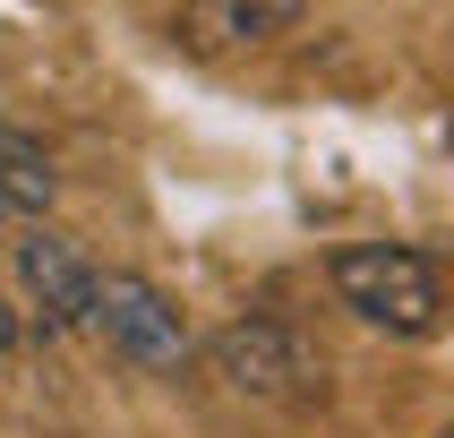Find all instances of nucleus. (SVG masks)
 Here are the masks:
<instances>
[{"label":"nucleus","mask_w":454,"mask_h":438,"mask_svg":"<svg viewBox=\"0 0 454 438\" xmlns=\"http://www.w3.org/2000/svg\"><path fill=\"white\" fill-rule=\"evenodd\" d=\"M18 292L26 309L43 318V335H69V327H95L103 309V275L86 267V250L77 241H60V232H18Z\"/></svg>","instance_id":"4"},{"label":"nucleus","mask_w":454,"mask_h":438,"mask_svg":"<svg viewBox=\"0 0 454 438\" xmlns=\"http://www.w3.org/2000/svg\"><path fill=\"white\" fill-rule=\"evenodd\" d=\"M206 361L231 395L249 404H317L326 395V361L301 344V327H283L275 309H240L206 335Z\"/></svg>","instance_id":"2"},{"label":"nucleus","mask_w":454,"mask_h":438,"mask_svg":"<svg viewBox=\"0 0 454 438\" xmlns=\"http://www.w3.org/2000/svg\"><path fill=\"white\" fill-rule=\"evenodd\" d=\"M95 335L129 370H180V361H189V318H180V301L163 283H146V275H103Z\"/></svg>","instance_id":"3"},{"label":"nucleus","mask_w":454,"mask_h":438,"mask_svg":"<svg viewBox=\"0 0 454 438\" xmlns=\"http://www.w3.org/2000/svg\"><path fill=\"white\" fill-rule=\"evenodd\" d=\"M326 283H334V301L352 309L360 327H378V335H429L437 318H446L437 267L420 250H403V241H343V250L326 258Z\"/></svg>","instance_id":"1"},{"label":"nucleus","mask_w":454,"mask_h":438,"mask_svg":"<svg viewBox=\"0 0 454 438\" xmlns=\"http://www.w3.org/2000/svg\"><path fill=\"white\" fill-rule=\"evenodd\" d=\"M60 198V172H51V147L43 138H26V129L0 121V206H9V224L35 232L43 224V206Z\"/></svg>","instance_id":"5"},{"label":"nucleus","mask_w":454,"mask_h":438,"mask_svg":"<svg viewBox=\"0 0 454 438\" xmlns=\"http://www.w3.org/2000/svg\"><path fill=\"white\" fill-rule=\"evenodd\" d=\"M301 18H309L301 0H198L189 9V26H198L206 44H275Z\"/></svg>","instance_id":"6"},{"label":"nucleus","mask_w":454,"mask_h":438,"mask_svg":"<svg viewBox=\"0 0 454 438\" xmlns=\"http://www.w3.org/2000/svg\"><path fill=\"white\" fill-rule=\"evenodd\" d=\"M9 344H18V309L0 301V353H9Z\"/></svg>","instance_id":"7"},{"label":"nucleus","mask_w":454,"mask_h":438,"mask_svg":"<svg viewBox=\"0 0 454 438\" xmlns=\"http://www.w3.org/2000/svg\"><path fill=\"white\" fill-rule=\"evenodd\" d=\"M0 232H18V224H9V206H0Z\"/></svg>","instance_id":"8"}]
</instances>
